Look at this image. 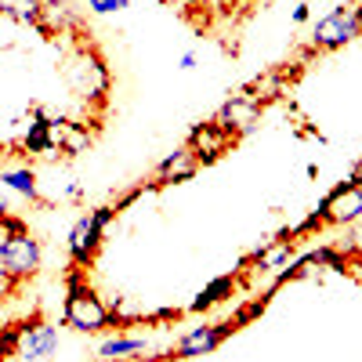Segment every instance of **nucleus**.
Returning <instances> with one entry per match:
<instances>
[{
	"label": "nucleus",
	"instance_id": "obj_7",
	"mask_svg": "<svg viewBox=\"0 0 362 362\" xmlns=\"http://www.w3.org/2000/svg\"><path fill=\"white\" fill-rule=\"evenodd\" d=\"M239 329L235 322H203V326H192L185 337L174 344V358H199V355H210L214 348H221V341Z\"/></svg>",
	"mask_w": 362,
	"mask_h": 362
},
{
	"label": "nucleus",
	"instance_id": "obj_21",
	"mask_svg": "<svg viewBox=\"0 0 362 362\" xmlns=\"http://www.w3.org/2000/svg\"><path fill=\"white\" fill-rule=\"evenodd\" d=\"M355 18H358V29H362V0L355 4Z\"/></svg>",
	"mask_w": 362,
	"mask_h": 362
},
{
	"label": "nucleus",
	"instance_id": "obj_14",
	"mask_svg": "<svg viewBox=\"0 0 362 362\" xmlns=\"http://www.w3.org/2000/svg\"><path fill=\"white\" fill-rule=\"evenodd\" d=\"M232 293H235V276H218V279H210V283L199 290V297L192 300V312L214 308V305H221V300L232 297Z\"/></svg>",
	"mask_w": 362,
	"mask_h": 362
},
{
	"label": "nucleus",
	"instance_id": "obj_10",
	"mask_svg": "<svg viewBox=\"0 0 362 362\" xmlns=\"http://www.w3.org/2000/svg\"><path fill=\"white\" fill-rule=\"evenodd\" d=\"M199 174V160L189 153V145H181V148H174L170 156H163L160 163H156V185H177V181H189V177H196Z\"/></svg>",
	"mask_w": 362,
	"mask_h": 362
},
{
	"label": "nucleus",
	"instance_id": "obj_16",
	"mask_svg": "<svg viewBox=\"0 0 362 362\" xmlns=\"http://www.w3.org/2000/svg\"><path fill=\"white\" fill-rule=\"evenodd\" d=\"M0 185L11 189V192H18V196L37 199V177H33V170H25V167H18V170H0Z\"/></svg>",
	"mask_w": 362,
	"mask_h": 362
},
{
	"label": "nucleus",
	"instance_id": "obj_20",
	"mask_svg": "<svg viewBox=\"0 0 362 362\" xmlns=\"http://www.w3.org/2000/svg\"><path fill=\"white\" fill-rule=\"evenodd\" d=\"M177 4H181V8L189 11V8H199V4H206V0H177Z\"/></svg>",
	"mask_w": 362,
	"mask_h": 362
},
{
	"label": "nucleus",
	"instance_id": "obj_19",
	"mask_svg": "<svg viewBox=\"0 0 362 362\" xmlns=\"http://www.w3.org/2000/svg\"><path fill=\"white\" fill-rule=\"evenodd\" d=\"M293 22H308V4H297L293 8Z\"/></svg>",
	"mask_w": 362,
	"mask_h": 362
},
{
	"label": "nucleus",
	"instance_id": "obj_1",
	"mask_svg": "<svg viewBox=\"0 0 362 362\" xmlns=\"http://www.w3.org/2000/svg\"><path fill=\"white\" fill-rule=\"evenodd\" d=\"M62 319H66V326L76 329V334H102V329H109L112 319H116V315L109 312V305L95 293V286H90V283L80 276V268L69 276Z\"/></svg>",
	"mask_w": 362,
	"mask_h": 362
},
{
	"label": "nucleus",
	"instance_id": "obj_18",
	"mask_svg": "<svg viewBox=\"0 0 362 362\" xmlns=\"http://www.w3.org/2000/svg\"><path fill=\"white\" fill-rule=\"evenodd\" d=\"M181 69H185V73H189V69H196V54H192V51L181 54Z\"/></svg>",
	"mask_w": 362,
	"mask_h": 362
},
{
	"label": "nucleus",
	"instance_id": "obj_17",
	"mask_svg": "<svg viewBox=\"0 0 362 362\" xmlns=\"http://www.w3.org/2000/svg\"><path fill=\"white\" fill-rule=\"evenodd\" d=\"M87 8L95 11V15H112V11L131 8V0H87Z\"/></svg>",
	"mask_w": 362,
	"mask_h": 362
},
{
	"label": "nucleus",
	"instance_id": "obj_15",
	"mask_svg": "<svg viewBox=\"0 0 362 362\" xmlns=\"http://www.w3.org/2000/svg\"><path fill=\"white\" fill-rule=\"evenodd\" d=\"M243 90H247V95H254L261 105H268V102H276V98L286 95V76H283L279 69H276V73H264V76L250 80Z\"/></svg>",
	"mask_w": 362,
	"mask_h": 362
},
{
	"label": "nucleus",
	"instance_id": "obj_8",
	"mask_svg": "<svg viewBox=\"0 0 362 362\" xmlns=\"http://www.w3.org/2000/svg\"><path fill=\"white\" fill-rule=\"evenodd\" d=\"M54 348H58V329L51 322H33V326L15 329V355L22 362H40L54 355Z\"/></svg>",
	"mask_w": 362,
	"mask_h": 362
},
{
	"label": "nucleus",
	"instance_id": "obj_13",
	"mask_svg": "<svg viewBox=\"0 0 362 362\" xmlns=\"http://www.w3.org/2000/svg\"><path fill=\"white\" fill-rule=\"evenodd\" d=\"M141 348H145V337H138V334H112V337L102 341L98 358H102V362H119V358L138 355Z\"/></svg>",
	"mask_w": 362,
	"mask_h": 362
},
{
	"label": "nucleus",
	"instance_id": "obj_3",
	"mask_svg": "<svg viewBox=\"0 0 362 362\" xmlns=\"http://www.w3.org/2000/svg\"><path fill=\"white\" fill-rule=\"evenodd\" d=\"M40 243L25 228L22 232H8V239L0 243V272H4L8 283H22V279H33L37 268H40Z\"/></svg>",
	"mask_w": 362,
	"mask_h": 362
},
{
	"label": "nucleus",
	"instance_id": "obj_5",
	"mask_svg": "<svg viewBox=\"0 0 362 362\" xmlns=\"http://www.w3.org/2000/svg\"><path fill=\"white\" fill-rule=\"evenodd\" d=\"M355 37H362L355 8H329L315 25H312V51H341Z\"/></svg>",
	"mask_w": 362,
	"mask_h": 362
},
{
	"label": "nucleus",
	"instance_id": "obj_12",
	"mask_svg": "<svg viewBox=\"0 0 362 362\" xmlns=\"http://www.w3.org/2000/svg\"><path fill=\"white\" fill-rule=\"evenodd\" d=\"M37 25L44 29V33H62L66 25H76V15L69 11L66 0H40Z\"/></svg>",
	"mask_w": 362,
	"mask_h": 362
},
{
	"label": "nucleus",
	"instance_id": "obj_9",
	"mask_svg": "<svg viewBox=\"0 0 362 362\" xmlns=\"http://www.w3.org/2000/svg\"><path fill=\"white\" fill-rule=\"evenodd\" d=\"M189 153L199 160V167H210V163H218L228 148H232V138L214 124V119H206V124H196L189 131Z\"/></svg>",
	"mask_w": 362,
	"mask_h": 362
},
{
	"label": "nucleus",
	"instance_id": "obj_11",
	"mask_svg": "<svg viewBox=\"0 0 362 362\" xmlns=\"http://www.w3.org/2000/svg\"><path fill=\"white\" fill-rule=\"evenodd\" d=\"M290 257H293V239L286 235V239H272V243L261 247L254 257H247V264H254L261 272H283L290 264Z\"/></svg>",
	"mask_w": 362,
	"mask_h": 362
},
{
	"label": "nucleus",
	"instance_id": "obj_2",
	"mask_svg": "<svg viewBox=\"0 0 362 362\" xmlns=\"http://www.w3.org/2000/svg\"><path fill=\"white\" fill-rule=\"evenodd\" d=\"M112 218H116V206H98V210H87V214H80L73 221L66 243H69V257H73L76 268L95 261V254L102 247V235H105V228H109Z\"/></svg>",
	"mask_w": 362,
	"mask_h": 362
},
{
	"label": "nucleus",
	"instance_id": "obj_6",
	"mask_svg": "<svg viewBox=\"0 0 362 362\" xmlns=\"http://www.w3.org/2000/svg\"><path fill=\"white\" fill-rule=\"evenodd\" d=\"M261 112H264V105H261L254 95H247V90H239V95H232V98H225V102L218 105L214 124L235 141V138H243V134L257 131Z\"/></svg>",
	"mask_w": 362,
	"mask_h": 362
},
{
	"label": "nucleus",
	"instance_id": "obj_4",
	"mask_svg": "<svg viewBox=\"0 0 362 362\" xmlns=\"http://www.w3.org/2000/svg\"><path fill=\"white\" fill-rule=\"evenodd\" d=\"M315 214H319L322 225H341V228L358 225L362 221V181L348 177V181H341L337 189H329L322 196Z\"/></svg>",
	"mask_w": 362,
	"mask_h": 362
}]
</instances>
